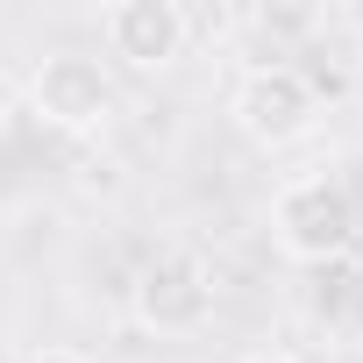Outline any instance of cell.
Wrapping results in <instances>:
<instances>
[{
  "mask_svg": "<svg viewBox=\"0 0 363 363\" xmlns=\"http://www.w3.org/2000/svg\"><path fill=\"white\" fill-rule=\"evenodd\" d=\"M271 242L285 264L328 271L356 250V200L335 171H299L271 193Z\"/></svg>",
  "mask_w": 363,
  "mask_h": 363,
  "instance_id": "6da1fadb",
  "label": "cell"
},
{
  "mask_svg": "<svg viewBox=\"0 0 363 363\" xmlns=\"http://www.w3.org/2000/svg\"><path fill=\"white\" fill-rule=\"evenodd\" d=\"M15 114H22V86H15V72H8V65H0V128H8Z\"/></svg>",
  "mask_w": 363,
  "mask_h": 363,
  "instance_id": "52a82bcc",
  "label": "cell"
},
{
  "mask_svg": "<svg viewBox=\"0 0 363 363\" xmlns=\"http://www.w3.org/2000/svg\"><path fill=\"white\" fill-rule=\"evenodd\" d=\"M22 100H29V107H36V121H43V128H57V135H100V128L114 121V107H121V93H114L107 65H100V57H86V50H50V57L29 72Z\"/></svg>",
  "mask_w": 363,
  "mask_h": 363,
  "instance_id": "3957f363",
  "label": "cell"
},
{
  "mask_svg": "<svg viewBox=\"0 0 363 363\" xmlns=\"http://www.w3.org/2000/svg\"><path fill=\"white\" fill-rule=\"evenodd\" d=\"M250 363H306V356H292V349H271V356H250Z\"/></svg>",
  "mask_w": 363,
  "mask_h": 363,
  "instance_id": "9c48e42d",
  "label": "cell"
},
{
  "mask_svg": "<svg viewBox=\"0 0 363 363\" xmlns=\"http://www.w3.org/2000/svg\"><path fill=\"white\" fill-rule=\"evenodd\" d=\"M100 36L128 72H164V65L186 57L193 15L178 0H114V8H100Z\"/></svg>",
  "mask_w": 363,
  "mask_h": 363,
  "instance_id": "5b68a950",
  "label": "cell"
},
{
  "mask_svg": "<svg viewBox=\"0 0 363 363\" xmlns=\"http://www.w3.org/2000/svg\"><path fill=\"white\" fill-rule=\"evenodd\" d=\"M228 114L257 150H292V143H306L320 128V86L299 65H250L235 79Z\"/></svg>",
  "mask_w": 363,
  "mask_h": 363,
  "instance_id": "7a4b0ae2",
  "label": "cell"
},
{
  "mask_svg": "<svg viewBox=\"0 0 363 363\" xmlns=\"http://www.w3.org/2000/svg\"><path fill=\"white\" fill-rule=\"evenodd\" d=\"M128 299H135V320L150 335H200L214 320V278L193 250H157L135 271Z\"/></svg>",
  "mask_w": 363,
  "mask_h": 363,
  "instance_id": "277c9868",
  "label": "cell"
},
{
  "mask_svg": "<svg viewBox=\"0 0 363 363\" xmlns=\"http://www.w3.org/2000/svg\"><path fill=\"white\" fill-rule=\"evenodd\" d=\"M335 22H342V29H356V36H363V0H349V8H335Z\"/></svg>",
  "mask_w": 363,
  "mask_h": 363,
  "instance_id": "ba28073f",
  "label": "cell"
},
{
  "mask_svg": "<svg viewBox=\"0 0 363 363\" xmlns=\"http://www.w3.org/2000/svg\"><path fill=\"white\" fill-rule=\"evenodd\" d=\"M15 363H93L86 349H65V342H43V349H22Z\"/></svg>",
  "mask_w": 363,
  "mask_h": 363,
  "instance_id": "8992f818",
  "label": "cell"
}]
</instances>
